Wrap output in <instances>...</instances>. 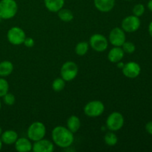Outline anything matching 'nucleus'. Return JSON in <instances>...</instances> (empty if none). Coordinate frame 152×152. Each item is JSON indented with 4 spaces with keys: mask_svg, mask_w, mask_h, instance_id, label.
Masks as SVG:
<instances>
[{
    "mask_svg": "<svg viewBox=\"0 0 152 152\" xmlns=\"http://www.w3.org/2000/svg\"><path fill=\"white\" fill-rule=\"evenodd\" d=\"M122 72L127 78L134 79L140 74L141 67L137 62L131 61L125 64L123 68H122Z\"/></svg>",
    "mask_w": 152,
    "mask_h": 152,
    "instance_id": "9b49d317",
    "label": "nucleus"
},
{
    "mask_svg": "<svg viewBox=\"0 0 152 152\" xmlns=\"http://www.w3.org/2000/svg\"><path fill=\"white\" fill-rule=\"evenodd\" d=\"M2 144H3V142H2V141H1V138H0V151H1V148H2Z\"/></svg>",
    "mask_w": 152,
    "mask_h": 152,
    "instance_id": "473e14b6",
    "label": "nucleus"
},
{
    "mask_svg": "<svg viewBox=\"0 0 152 152\" xmlns=\"http://www.w3.org/2000/svg\"><path fill=\"white\" fill-rule=\"evenodd\" d=\"M2 129H1V127H0V137H1V134H2Z\"/></svg>",
    "mask_w": 152,
    "mask_h": 152,
    "instance_id": "72a5a7b5",
    "label": "nucleus"
},
{
    "mask_svg": "<svg viewBox=\"0 0 152 152\" xmlns=\"http://www.w3.org/2000/svg\"><path fill=\"white\" fill-rule=\"evenodd\" d=\"M104 141L105 143L109 146H114L118 142V137L117 135L114 133V132H111L106 134L104 137Z\"/></svg>",
    "mask_w": 152,
    "mask_h": 152,
    "instance_id": "4be33fe9",
    "label": "nucleus"
},
{
    "mask_svg": "<svg viewBox=\"0 0 152 152\" xmlns=\"http://www.w3.org/2000/svg\"><path fill=\"white\" fill-rule=\"evenodd\" d=\"M105 105L99 100H93L88 102L84 107V113L87 117L95 118L103 114Z\"/></svg>",
    "mask_w": 152,
    "mask_h": 152,
    "instance_id": "39448f33",
    "label": "nucleus"
},
{
    "mask_svg": "<svg viewBox=\"0 0 152 152\" xmlns=\"http://www.w3.org/2000/svg\"><path fill=\"white\" fill-rule=\"evenodd\" d=\"M46 134V126L42 122H34L31 123L27 131V135L31 141L36 142L43 139Z\"/></svg>",
    "mask_w": 152,
    "mask_h": 152,
    "instance_id": "7ed1b4c3",
    "label": "nucleus"
},
{
    "mask_svg": "<svg viewBox=\"0 0 152 152\" xmlns=\"http://www.w3.org/2000/svg\"><path fill=\"white\" fill-rule=\"evenodd\" d=\"M78 71L79 68L77 64L73 61H68L61 67L60 75L65 82H71L76 78Z\"/></svg>",
    "mask_w": 152,
    "mask_h": 152,
    "instance_id": "20e7f679",
    "label": "nucleus"
},
{
    "mask_svg": "<svg viewBox=\"0 0 152 152\" xmlns=\"http://www.w3.org/2000/svg\"><path fill=\"white\" fill-rule=\"evenodd\" d=\"M9 92V84L4 77H0V97Z\"/></svg>",
    "mask_w": 152,
    "mask_h": 152,
    "instance_id": "b1692460",
    "label": "nucleus"
},
{
    "mask_svg": "<svg viewBox=\"0 0 152 152\" xmlns=\"http://www.w3.org/2000/svg\"><path fill=\"white\" fill-rule=\"evenodd\" d=\"M13 71V65L10 61H2L0 62V77H6L10 75Z\"/></svg>",
    "mask_w": 152,
    "mask_h": 152,
    "instance_id": "6ab92c4d",
    "label": "nucleus"
},
{
    "mask_svg": "<svg viewBox=\"0 0 152 152\" xmlns=\"http://www.w3.org/2000/svg\"><path fill=\"white\" fill-rule=\"evenodd\" d=\"M124 65L125 64L123 63V62H122L121 61H120V62H118L117 63V67H118L119 68H120V69H122V68H123V66H124Z\"/></svg>",
    "mask_w": 152,
    "mask_h": 152,
    "instance_id": "2f4dec72",
    "label": "nucleus"
},
{
    "mask_svg": "<svg viewBox=\"0 0 152 152\" xmlns=\"http://www.w3.org/2000/svg\"><path fill=\"white\" fill-rule=\"evenodd\" d=\"M124 51L121 47H116L111 49L108 53V59L112 63H117L124 57Z\"/></svg>",
    "mask_w": 152,
    "mask_h": 152,
    "instance_id": "2eb2a0df",
    "label": "nucleus"
},
{
    "mask_svg": "<svg viewBox=\"0 0 152 152\" xmlns=\"http://www.w3.org/2000/svg\"><path fill=\"white\" fill-rule=\"evenodd\" d=\"M46 8L52 13H57L64 7L65 0H44Z\"/></svg>",
    "mask_w": 152,
    "mask_h": 152,
    "instance_id": "dca6fc26",
    "label": "nucleus"
},
{
    "mask_svg": "<svg viewBox=\"0 0 152 152\" xmlns=\"http://www.w3.org/2000/svg\"><path fill=\"white\" fill-rule=\"evenodd\" d=\"M132 12H133V15L137 17H140L145 13V6L142 4H137L136 5L134 6Z\"/></svg>",
    "mask_w": 152,
    "mask_h": 152,
    "instance_id": "a878e982",
    "label": "nucleus"
},
{
    "mask_svg": "<svg viewBox=\"0 0 152 152\" xmlns=\"http://www.w3.org/2000/svg\"><path fill=\"white\" fill-rule=\"evenodd\" d=\"M17 132L13 130H7L2 132L1 135V140L3 143L6 145H12L14 144L16 140L18 139Z\"/></svg>",
    "mask_w": 152,
    "mask_h": 152,
    "instance_id": "f3484780",
    "label": "nucleus"
},
{
    "mask_svg": "<svg viewBox=\"0 0 152 152\" xmlns=\"http://www.w3.org/2000/svg\"><path fill=\"white\" fill-rule=\"evenodd\" d=\"M34 39L31 38V37H27L24 40L23 44L25 45V47L27 48H32L34 45Z\"/></svg>",
    "mask_w": 152,
    "mask_h": 152,
    "instance_id": "cd10ccee",
    "label": "nucleus"
},
{
    "mask_svg": "<svg viewBox=\"0 0 152 152\" xmlns=\"http://www.w3.org/2000/svg\"><path fill=\"white\" fill-rule=\"evenodd\" d=\"M147 6H148V8L150 11L152 12V0H149L147 4Z\"/></svg>",
    "mask_w": 152,
    "mask_h": 152,
    "instance_id": "c756f323",
    "label": "nucleus"
},
{
    "mask_svg": "<svg viewBox=\"0 0 152 152\" xmlns=\"http://www.w3.org/2000/svg\"><path fill=\"white\" fill-rule=\"evenodd\" d=\"M141 25L140 17L131 15L125 17L121 22V28L126 33H134L137 31Z\"/></svg>",
    "mask_w": 152,
    "mask_h": 152,
    "instance_id": "1a4fd4ad",
    "label": "nucleus"
},
{
    "mask_svg": "<svg viewBox=\"0 0 152 152\" xmlns=\"http://www.w3.org/2000/svg\"><path fill=\"white\" fill-rule=\"evenodd\" d=\"M32 151L34 152H52L54 151V144L52 141L43 138L34 142Z\"/></svg>",
    "mask_w": 152,
    "mask_h": 152,
    "instance_id": "f8f14e48",
    "label": "nucleus"
},
{
    "mask_svg": "<svg viewBox=\"0 0 152 152\" xmlns=\"http://www.w3.org/2000/svg\"><path fill=\"white\" fill-rule=\"evenodd\" d=\"M3 101L7 105H13L16 102V97L11 93H7L4 96H2Z\"/></svg>",
    "mask_w": 152,
    "mask_h": 152,
    "instance_id": "bb28decb",
    "label": "nucleus"
},
{
    "mask_svg": "<svg viewBox=\"0 0 152 152\" xmlns=\"http://www.w3.org/2000/svg\"><path fill=\"white\" fill-rule=\"evenodd\" d=\"M95 7L102 13H108L113 10L115 0H94Z\"/></svg>",
    "mask_w": 152,
    "mask_h": 152,
    "instance_id": "ddd939ff",
    "label": "nucleus"
},
{
    "mask_svg": "<svg viewBox=\"0 0 152 152\" xmlns=\"http://www.w3.org/2000/svg\"><path fill=\"white\" fill-rule=\"evenodd\" d=\"M108 42L111 43L113 46L121 47L123 43L126 41V32L119 27L113 28L108 35Z\"/></svg>",
    "mask_w": 152,
    "mask_h": 152,
    "instance_id": "9d476101",
    "label": "nucleus"
},
{
    "mask_svg": "<svg viewBox=\"0 0 152 152\" xmlns=\"http://www.w3.org/2000/svg\"><path fill=\"white\" fill-rule=\"evenodd\" d=\"M1 100H0V110H1Z\"/></svg>",
    "mask_w": 152,
    "mask_h": 152,
    "instance_id": "f704fd0d",
    "label": "nucleus"
},
{
    "mask_svg": "<svg viewBox=\"0 0 152 152\" xmlns=\"http://www.w3.org/2000/svg\"><path fill=\"white\" fill-rule=\"evenodd\" d=\"M7 38L9 42L13 45H20L23 44L24 40L26 38L25 32L21 28L17 26L12 27L8 30Z\"/></svg>",
    "mask_w": 152,
    "mask_h": 152,
    "instance_id": "6e6552de",
    "label": "nucleus"
},
{
    "mask_svg": "<svg viewBox=\"0 0 152 152\" xmlns=\"http://www.w3.org/2000/svg\"><path fill=\"white\" fill-rule=\"evenodd\" d=\"M18 11V4L15 0L0 1V16L2 19H10L14 17Z\"/></svg>",
    "mask_w": 152,
    "mask_h": 152,
    "instance_id": "f03ea898",
    "label": "nucleus"
},
{
    "mask_svg": "<svg viewBox=\"0 0 152 152\" xmlns=\"http://www.w3.org/2000/svg\"><path fill=\"white\" fill-rule=\"evenodd\" d=\"M58 13V16L64 22H70L74 19V14L72 11L69 9L67 8H62L59 10Z\"/></svg>",
    "mask_w": 152,
    "mask_h": 152,
    "instance_id": "aec40b11",
    "label": "nucleus"
},
{
    "mask_svg": "<svg viewBox=\"0 0 152 152\" xmlns=\"http://www.w3.org/2000/svg\"><path fill=\"white\" fill-rule=\"evenodd\" d=\"M121 48H123L124 53H133L135 51V49H136V47H135V45L132 42H127L126 41L123 44V45L121 46Z\"/></svg>",
    "mask_w": 152,
    "mask_h": 152,
    "instance_id": "393cba45",
    "label": "nucleus"
},
{
    "mask_svg": "<svg viewBox=\"0 0 152 152\" xmlns=\"http://www.w3.org/2000/svg\"><path fill=\"white\" fill-rule=\"evenodd\" d=\"M51 137L53 143L62 148H69L74 141V133L62 126H56L53 129Z\"/></svg>",
    "mask_w": 152,
    "mask_h": 152,
    "instance_id": "f257e3e1",
    "label": "nucleus"
},
{
    "mask_svg": "<svg viewBox=\"0 0 152 152\" xmlns=\"http://www.w3.org/2000/svg\"><path fill=\"white\" fill-rule=\"evenodd\" d=\"M15 148L19 152H28L32 151L33 144L31 140L26 137L18 138L15 142Z\"/></svg>",
    "mask_w": 152,
    "mask_h": 152,
    "instance_id": "4468645a",
    "label": "nucleus"
},
{
    "mask_svg": "<svg viewBox=\"0 0 152 152\" xmlns=\"http://www.w3.org/2000/svg\"><path fill=\"white\" fill-rule=\"evenodd\" d=\"M1 20H2V19H1V16H0V22H1Z\"/></svg>",
    "mask_w": 152,
    "mask_h": 152,
    "instance_id": "c9c22d12",
    "label": "nucleus"
},
{
    "mask_svg": "<svg viewBox=\"0 0 152 152\" xmlns=\"http://www.w3.org/2000/svg\"><path fill=\"white\" fill-rule=\"evenodd\" d=\"M145 130L150 135H152V121H149L146 123Z\"/></svg>",
    "mask_w": 152,
    "mask_h": 152,
    "instance_id": "c85d7f7f",
    "label": "nucleus"
},
{
    "mask_svg": "<svg viewBox=\"0 0 152 152\" xmlns=\"http://www.w3.org/2000/svg\"><path fill=\"white\" fill-rule=\"evenodd\" d=\"M89 46L95 51L104 52L108 47V40L102 34H93L89 39Z\"/></svg>",
    "mask_w": 152,
    "mask_h": 152,
    "instance_id": "0eeeda50",
    "label": "nucleus"
},
{
    "mask_svg": "<svg viewBox=\"0 0 152 152\" xmlns=\"http://www.w3.org/2000/svg\"><path fill=\"white\" fill-rule=\"evenodd\" d=\"M124 117L117 111H114L108 115L106 120V126L111 132L120 131L124 126Z\"/></svg>",
    "mask_w": 152,
    "mask_h": 152,
    "instance_id": "423d86ee",
    "label": "nucleus"
},
{
    "mask_svg": "<svg viewBox=\"0 0 152 152\" xmlns=\"http://www.w3.org/2000/svg\"><path fill=\"white\" fill-rule=\"evenodd\" d=\"M81 127V121L77 116L72 115L67 120V128L72 133H77Z\"/></svg>",
    "mask_w": 152,
    "mask_h": 152,
    "instance_id": "a211bd4d",
    "label": "nucleus"
},
{
    "mask_svg": "<svg viewBox=\"0 0 152 152\" xmlns=\"http://www.w3.org/2000/svg\"><path fill=\"white\" fill-rule=\"evenodd\" d=\"M65 81L60 77V78H56L52 83V88L54 91L59 92L65 88Z\"/></svg>",
    "mask_w": 152,
    "mask_h": 152,
    "instance_id": "5701e85b",
    "label": "nucleus"
},
{
    "mask_svg": "<svg viewBox=\"0 0 152 152\" xmlns=\"http://www.w3.org/2000/svg\"><path fill=\"white\" fill-rule=\"evenodd\" d=\"M126 1H132V0H126Z\"/></svg>",
    "mask_w": 152,
    "mask_h": 152,
    "instance_id": "e433bc0d",
    "label": "nucleus"
},
{
    "mask_svg": "<svg viewBox=\"0 0 152 152\" xmlns=\"http://www.w3.org/2000/svg\"><path fill=\"white\" fill-rule=\"evenodd\" d=\"M148 33H149L150 36L152 37V21L150 22L149 25H148Z\"/></svg>",
    "mask_w": 152,
    "mask_h": 152,
    "instance_id": "7c9ffc66",
    "label": "nucleus"
},
{
    "mask_svg": "<svg viewBox=\"0 0 152 152\" xmlns=\"http://www.w3.org/2000/svg\"><path fill=\"white\" fill-rule=\"evenodd\" d=\"M89 49V43L87 42H80L75 47V53L78 56H84L88 53Z\"/></svg>",
    "mask_w": 152,
    "mask_h": 152,
    "instance_id": "412c9836",
    "label": "nucleus"
}]
</instances>
